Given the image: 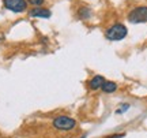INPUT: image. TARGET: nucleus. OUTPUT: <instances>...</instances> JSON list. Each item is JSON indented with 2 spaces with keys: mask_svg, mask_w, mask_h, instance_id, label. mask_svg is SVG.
<instances>
[{
  "mask_svg": "<svg viewBox=\"0 0 147 138\" xmlns=\"http://www.w3.org/2000/svg\"><path fill=\"white\" fill-rule=\"evenodd\" d=\"M128 34V30L127 27L123 25V23H113L112 26H109L105 30V37L109 40V41H120V40H124Z\"/></svg>",
  "mask_w": 147,
  "mask_h": 138,
  "instance_id": "1",
  "label": "nucleus"
},
{
  "mask_svg": "<svg viewBox=\"0 0 147 138\" xmlns=\"http://www.w3.org/2000/svg\"><path fill=\"white\" fill-rule=\"evenodd\" d=\"M53 127L56 130H60V131H71L76 127V122L75 119L69 116H65V115H60V116H56L53 119Z\"/></svg>",
  "mask_w": 147,
  "mask_h": 138,
  "instance_id": "2",
  "label": "nucleus"
},
{
  "mask_svg": "<svg viewBox=\"0 0 147 138\" xmlns=\"http://www.w3.org/2000/svg\"><path fill=\"white\" fill-rule=\"evenodd\" d=\"M128 21L131 23H146L147 22V5H139L128 12Z\"/></svg>",
  "mask_w": 147,
  "mask_h": 138,
  "instance_id": "3",
  "label": "nucleus"
},
{
  "mask_svg": "<svg viewBox=\"0 0 147 138\" xmlns=\"http://www.w3.org/2000/svg\"><path fill=\"white\" fill-rule=\"evenodd\" d=\"M5 10L11 11L14 14H22L27 11V1L26 0H1Z\"/></svg>",
  "mask_w": 147,
  "mask_h": 138,
  "instance_id": "4",
  "label": "nucleus"
},
{
  "mask_svg": "<svg viewBox=\"0 0 147 138\" xmlns=\"http://www.w3.org/2000/svg\"><path fill=\"white\" fill-rule=\"evenodd\" d=\"M29 15L32 16V18H40V19H48V18H51L52 16V11L49 10V8H45V7H34L32 10L29 11Z\"/></svg>",
  "mask_w": 147,
  "mask_h": 138,
  "instance_id": "5",
  "label": "nucleus"
},
{
  "mask_svg": "<svg viewBox=\"0 0 147 138\" xmlns=\"http://www.w3.org/2000/svg\"><path fill=\"white\" fill-rule=\"evenodd\" d=\"M105 82V78L102 77V75H94L91 80L89 81V88L91 89V90H98V89H101V86H102V84Z\"/></svg>",
  "mask_w": 147,
  "mask_h": 138,
  "instance_id": "6",
  "label": "nucleus"
},
{
  "mask_svg": "<svg viewBox=\"0 0 147 138\" xmlns=\"http://www.w3.org/2000/svg\"><path fill=\"white\" fill-rule=\"evenodd\" d=\"M76 16H78V19H80V21H87V19L91 18V10H90L89 7H80L76 11Z\"/></svg>",
  "mask_w": 147,
  "mask_h": 138,
  "instance_id": "7",
  "label": "nucleus"
},
{
  "mask_svg": "<svg viewBox=\"0 0 147 138\" xmlns=\"http://www.w3.org/2000/svg\"><path fill=\"white\" fill-rule=\"evenodd\" d=\"M101 89H102V92L104 93H115L116 90H117V84L116 82H113V81H106L102 84V86H101Z\"/></svg>",
  "mask_w": 147,
  "mask_h": 138,
  "instance_id": "8",
  "label": "nucleus"
},
{
  "mask_svg": "<svg viewBox=\"0 0 147 138\" xmlns=\"http://www.w3.org/2000/svg\"><path fill=\"white\" fill-rule=\"evenodd\" d=\"M29 4L34 5V7H40V5H42L44 3H45V0H26Z\"/></svg>",
  "mask_w": 147,
  "mask_h": 138,
  "instance_id": "9",
  "label": "nucleus"
},
{
  "mask_svg": "<svg viewBox=\"0 0 147 138\" xmlns=\"http://www.w3.org/2000/svg\"><path fill=\"white\" fill-rule=\"evenodd\" d=\"M121 108H119L117 111H116V114H123V112L128 111V108H129V104H121Z\"/></svg>",
  "mask_w": 147,
  "mask_h": 138,
  "instance_id": "10",
  "label": "nucleus"
},
{
  "mask_svg": "<svg viewBox=\"0 0 147 138\" xmlns=\"http://www.w3.org/2000/svg\"><path fill=\"white\" fill-rule=\"evenodd\" d=\"M121 137H124V134H116V135H110L108 138H121Z\"/></svg>",
  "mask_w": 147,
  "mask_h": 138,
  "instance_id": "11",
  "label": "nucleus"
},
{
  "mask_svg": "<svg viewBox=\"0 0 147 138\" xmlns=\"http://www.w3.org/2000/svg\"><path fill=\"white\" fill-rule=\"evenodd\" d=\"M80 138H84V137H80Z\"/></svg>",
  "mask_w": 147,
  "mask_h": 138,
  "instance_id": "12",
  "label": "nucleus"
}]
</instances>
